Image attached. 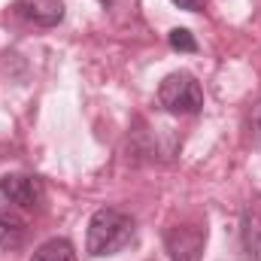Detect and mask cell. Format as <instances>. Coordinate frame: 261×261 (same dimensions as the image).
<instances>
[{"instance_id": "9", "label": "cell", "mask_w": 261, "mask_h": 261, "mask_svg": "<svg viewBox=\"0 0 261 261\" xmlns=\"http://www.w3.org/2000/svg\"><path fill=\"white\" fill-rule=\"evenodd\" d=\"M167 43L176 52H197V40L192 37V31H186V28H173L170 37H167Z\"/></svg>"}, {"instance_id": "4", "label": "cell", "mask_w": 261, "mask_h": 261, "mask_svg": "<svg viewBox=\"0 0 261 261\" xmlns=\"http://www.w3.org/2000/svg\"><path fill=\"white\" fill-rule=\"evenodd\" d=\"M0 195L12 206L34 210L43 200V182L37 176H28V173H6V176H0Z\"/></svg>"}, {"instance_id": "11", "label": "cell", "mask_w": 261, "mask_h": 261, "mask_svg": "<svg viewBox=\"0 0 261 261\" xmlns=\"http://www.w3.org/2000/svg\"><path fill=\"white\" fill-rule=\"evenodd\" d=\"M203 3H206V0H173V6H179V9H186V12H197Z\"/></svg>"}, {"instance_id": "6", "label": "cell", "mask_w": 261, "mask_h": 261, "mask_svg": "<svg viewBox=\"0 0 261 261\" xmlns=\"http://www.w3.org/2000/svg\"><path fill=\"white\" fill-rule=\"evenodd\" d=\"M28 240V222L6 203H0V249L15 252Z\"/></svg>"}, {"instance_id": "3", "label": "cell", "mask_w": 261, "mask_h": 261, "mask_svg": "<svg viewBox=\"0 0 261 261\" xmlns=\"http://www.w3.org/2000/svg\"><path fill=\"white\" fill-rule=\"evenodd\" d=\"M167 255L173 261H200L206 246V228L200 225H173L164 234Z\"/></svg>"}, {"instance_id": "7", "label": "cell", "mask_w": 261, "mask_h": 261, "mask_svg": "<svg viewBox=\"0 0 261 261\" xmlns=\"http://www.w3.org/2000/svg\"><path fill=\"white\" fill-rule=\"evenodd\" d=\"M240 246L249 261H261V213L246 210L240 222Z\"/></svg>"}, {"instance_id": "2", "label": "cell", "mask_w": 261, "mask_h": 261, "mask_svg": "<svg viewBox=\"0 0 261 261\" xmlns=\"http://www.w3.org/2000/svg\"><path fill=\"white\" fill-rule=\"evenodd\" d=\"M158 103L176 116H195L203 110V88L192 73H170L158 85Z\"/></svg>"}, {"instance_id": "10", "label": "cell", "mask_w": 261, "mask_h": 261, "mask_svg": "<svg viewBox=\"0 0 261 261\" xmlns=\"http://www.w3.org/2000/svg\"><path fill=\"white\" fill-rule=\"evenodd\" d=\"M246 134L255 146H261V100H255L246 113Z\"/></svg>"}, {"instance_id": "5", "label": "cell", "mask_w": 261, "mask_h": 261, "mask_svg": "<svg viewBox=\"0 0 261 261\" xmlns=\"http://www.w3.org/2000/svg\"><path fill=\"white\" fill-rule=\"evenodd\" d=\"M15 12L37 28H55L64 21V3L61 0H18Z\"/></svg>"}, {"instance_id": "1", "label": "cell", "mask_w": 261, "mask_h": 261, "mask_svg": "<svg viewBox=\"0 0 261 261\" xmlns=\"http://www.w3.org/2000/svg\"><path fill=\"white\" fill-rule=\"evenodd\" d=\"M134 219L119 206H100L88 219V234H85V249L94 258L116 255L134 240Z\"/></svg>"}, {"instance_id": "8", "label": "cell", "mask_w": 261, "mask_h": 261, "mask_svg": "<svg viewBox=\"0 0 261 261\" xmlns=\"http://www.w3.org/2000/svg\"><path fill=\"white\" fill-rule=\"evenodd\" d=\"M31 261H76V249H73V243L64 240V237H52V240H46L34 252Z\"/></svg>"}]
</instances>
